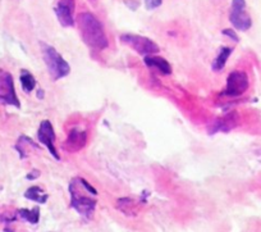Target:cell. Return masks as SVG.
<instances>
[{
  "label": "cell",
  "instance_id": "cell-1",
  "mask_svg": "<svg viewBox=\"0 0 261 232\" xmlns=\"http://www.w3.org/2000/svg\"><path fill=\"white\" fill-rule=\"evenodd\" d=\"M79 29L82 40L89 48L95 50H104L109 45L107 34L101 22L90 12H84L79 16Z\"/></svg>",
  "mask_w": 261,
  "mask_h": 232
},
{
  "label": "cell",
  "instance_id": "cell-2",
  "mask_svg": "<svg viewBox=\"0 0 261 232\" xmlns=\"http://www.w3.org/2000/svg\"><path fill=\"white\" fill-rule=\"evenodd\" d=\"M68 190L69 194H71V208H73L84 218L92 219L97 201L96 199L92 198L94 195H91V194L84 195V193H82L84 186L80 181V177L73 178L69 182Z\"/></svg>",
  "mask_w": 261,
  "mask_h": 232
},
{
  "label": "cell",
  "instance_id": "cell-3",
  "mask_svg": "<svg viewBox=\"0 0 261 232\" xmlns=\"http://www.w3.org/2000/svg\"><path fill=\"white\" fill-rule=\"evenodd\" d=\"M41 49L42 55H44V62L53 80L57 81V80L64 79L71 73V67H69L68 62L57 52L55 48L46 44H41Z\"/></svg>",
  "mask_w": 261,
  "mask_h": 232
},
{
  "label": "cell",
  "instance_id": "cell-4",
  "mask_svg": "<svg viewBox=\"0 0 261 232\" xmlns=\"http://www.w3.org/2000/svg\"><path fill=\"white\" fill-rule=\"evenodd\" d=\"M120 41L124 42L125 45L130 47L134 50H136L140 55H154L160 52V48L155 41L145 36H140V35L135 34H124L119 37Z\"/></svg>",
  "mask_w": 261,
  "mask_h": 232
},
{
  "label": "cell",
  "instance_id": "cell-5",
  "mask_svg": "<svg viewBox=\"0 0 261 232\" xmlns=\"http://www.w3.org/2000/svg\"><path fill=\"white\" fill-rule=\"evenodd\" d=\"M248 86H250V81H248L247 73L243 71H233L228 75L227 85L222 95L228 98H238L247 91Z\"/></svg>",
  "mask_w": 261,
  "mask_h": 232
},
{
  "label": "cell",
  "instance_id": "cell-6",
  "mask_svg": "<svg viewBox=\"0 0 261 232\" xmlns=\"http://www.w3.org/2000/svg\"><path fill=\"white\" fill-rule=\"evenodd\" d=\"M229 21L238 31H247L252 26V19L246 12V0H232Z\"/></svg>",
  "mask_w": 261,
  "mask_h": 232
},
{
  "label": "cell",
  "instance_id": "cell-7",
  "mask_svg": "<svg viewBox=\"0 0 261 232\" xmlns=\"http://www.w3.org/2000/svg\"><path fill=\"white\" fill-rule=\"evenodd\" d=\"M0 102H3L4 104L13 105L16 108L21 107L19 99L17 98L16 89H14L13 76L2 68H0Z\"/></svg>",
  "mask_w": 261,
  "mask_h": 232
},
{
  "label": "cell",
  "instance_id": "cell-8",
  "mask_svg": "<svg viewBox=\"0 0 261 232\" xmlns=\"http://www.w3.org/2000/svg\"><path fill=\"white\" fill-rule=\"evenodd\" d=\"M37 138L41 144L46 146L49 153L51 154L54 159L59 160V154L57 151V146H55V132L54 127H53L51 122L47 120H44L39 126L37 130Z\"/></svg>",
  "mask_w": 261,
  "mask_h": 232
},
{
  "label": "cell",
  "instance_id": "cell-9",
  "mask_svg": "<svg viewBox=\"0 0 261 232\" xmlns=\"http://www.w3.org/2000/svg\"><path fill=\"white\" fill-rule=\"evenodd\" d=\"M74 0H59L55 7V14L63 27L74 26Z\"/></svg>",
  "mask_w": 261,
  "mask_h": 232
},
{
  "label": "cell",
  "instance_id": "cell-10",
  "mask_svg": "<svg viewBox=\"0 0 261 232\" xmlns=\"http://www.w3.org/2000/svg\"><path fill=\"white\" fill-rule=\"evenodd\" d=\"M87 131L81 130V128H72L68 133V137L63 144V149L69 153H76V151L81 150L86 146L87 144Z\"/></svg>",
  "mask_w": 261,
  "mask_h": 232
},
{
  "label": "cell",
  "instance_id": "cell-11",
  "mask_svg": "<svg viewBox=\"0 0 261 232\" xmlns=\"http://www.w3.org/2000/svg\"><path fill=\"white\" fill-rule=\"evenodd\" d=\"M238 123V115L237 113H229L227 115L218 118L212 126V131L210 133H217V132H229L230 130L236 127Z\"/></svg>",
  "mask_w": 261,
  "mask_h": 232
},
{
  "label": "cell",
  "instance_id": "cell-12",
  "mask_svg": "<svg viewBox=\"0 0 261 232\" xmlns=\"http://www.w3.org/2000/svg\"><path fill=\"white\" fill-rule=\"evenodd\" d=\"M144 62L147 67L155 68L162 75L169 76L172 73V65L169 64V62L167 59L159 57V55H147V57L144 58Z\"/></svg>",
  "mask_w": 261,
  "mask_h": 232
},
{
  "label": "cell",
  "instance_id": "cell-13",
  "mask_svg": "<svg viewBox=\"0 0 261 232\" xmlns=\"http://www.w3.org/2000/svg\"><path fill=\"white\" fill-rule=\"evenodd\" d=\"M117 209L127 217H135L137 214V205L132 198H120L117 200Z\"/></svg>",
  "mask_w": 261,
  "mask_h": 232
},
{
  "label": "cell",
  "instance_id": "cell-14",
  "mask_svg": "<svg viewBox=\"0 0 261 232\" xmlns=\"http://www.w3.org/2000/svg\"><path fill=\"white\" fill-rule=\"evenodd\" d=\"M232 52H233L232 48H228V47L220 48L219 53H218V55H217V58L213 60L212 68H213V71H214V72H220V71H222L223 68L225 67V64H227V60L229 59Z\"/></svg>",
  "mask_w": 261,
  "mask_h": 232
},
{
  "label": "cell",
  "instance_id": "cell-15",
  "mask_svg": "<svg viewBox=\"0 0 261 232\" xmlns=\"http://www.w3.org/2000/svg\"><path fill=\"white\" fill-rule=\"evenodd\" d=\"M24 198L35 201V203L45 204L47 201V199H49V195L40 186H31L24 193Z\"/></svg>",
  "mask_w": 261,
  "mask_h": 232
},
{
  "label": "cell",
  "instance_id": "cell-16",
  "mask_svg": "<svg viewBox=\"0 0 261 232\" xmlns=\"http://www.w3.org/2000/svg\"><path fill=\"white\" fill-rule=\"evenodd\" d=\"M19 80H21L22 89H23V91L27 92V94H29V92H31L32 90L35 89V86H36V80H35L34 75H32V73L27 69L21 71Z\"/></svg>",
  "mask_w": 261,
  "mask_h": 232
},
{
  "label": "cell",
  "instance_id": "cell-17",
  "mask_svg": "<svg viewBox=\"0 0 261 232\" xmlns=\"http://www.w3.org/2000/svg\"><path fill=\"white\" fill-rule=\"evenodd\" d=\"M18 214L22 219L30 222V223H32V224L39 223V219H40V209L39 208H34V209H31V211H29V209H19Z\"/></svg>",
  "mask_w": 261,
  "mask_h": 232
},
{
  "label": "cell",
  "instance_id": "cell-18",
  "mask_svg": "<svg viewBox=\"0 0 261 232\" xmlns=\"http://www.w3.org/2000/svg\"><path fill=\"white\" fill-rule=\"evenodd\" d=\"M222 34L224 35V36H228L229 39H232L234 42L240 41V37H238V35L236 34V31L233 29H224L222 31Z\"/></svg>",
  "mask_w": 261,
  "mask_h": 232
},
{
  "label": "cell",
  "instance_id": "cell-19",
  "mask_svg": "<svg viewBox=\"0 0 261 232\" xmlns=\"http://www.w3.org/2000/svg\"><path fill=\"white\" fill-rule=\"evenodd\" d=\"M162 3L163 0H145V6H146V8L149 9V11L159 8V7L162 6Z\"/></svg>",
  "mask_w": 261,
  "mask_h": 232
},
{
  "label": "cell",
  "instance_id": "cell-20",
  "mask_svg": "<svg viewBox=\"0 0 261 232\" xmlns=\"http://www.w3.org/2000/svg\"><path fill=\"white\" fill-rule=\"evenodd\" d=\"M80 180H81V183H82V185H84V188L86 189V190L89 191V193L91 194V195H94V196H96V195H97V190H96V189L94 188V186L91 185V183L87 182V181L85 180L84 177H80Z\"/></svg>",
  "mask_w": 261,
  "mask_h": 232
},
{
  "label": "cell",
  "instance_id": "cell-21",
  "mask_svg": "<svg viewBox=\"0 0 261 232\" xmlns=\"http://www.w3.org/2000/svg\"><path fill=\"white\" fill-rule=\"evenodd\" d=\"M124 4L128 7V8L132 9V11H136L140 6L139 2H136V0H124Z\"/></svg>",
  "mask_w": 261,
  "mask_h": 232
},
{
  "label": "cell",
  "instance_id": "cell-22",
  "mask_svg": "<svg viewBox=\"0 0 261 232\" xmlns=\"http://www.w3.org/2000/svg\"><path fill=\"white\" fill-rule=\"evenodd\" d=\"M40 176V172L37 170H34L32 172H30L29 175H27V180H35V178H37Z\"/></svg>",
  "mask_w": 261,
  "mask_h": 232
}]
</instances>
